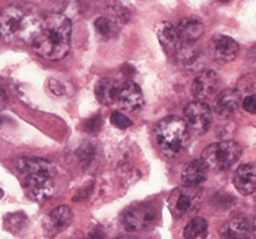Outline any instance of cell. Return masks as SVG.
<instances>
[{
	"instance_id": "6da1fadb",
	"label": "cell",
	"mask_w": 256,
	"mask_h": 239,
	"mask_svg": "<svg viewBox=\"0 0 256 239\" xmlns=\"http://www.w3.org/2000/svg\"><path fill=\"white\" fill-rule=\"evenodd\" d=\"M70 20L62 14H52L42 19L33 47L38 55L50 61L62 60L70 49Z\"/></svg>"
},
{
	"instance_id": "7a4b0ae2",
	"label": "cell",
	"mask_w": 256,
	"mask_h": 239,
	"mask_svg": "<svg viewBox=\"0 0 256 239\" xmlns=\"http://www.w3.org/2000/svg\"><path fill=\"white\" fill-rule=\"evenodd\" d=\"M41 23L36 12L11 5L0 14V38L10 43L33 42Z\"/></svg>"
},
{
	"instance_id": "3957f363",
	"label": "cell",
	"mask_w": 256,
	"mask_h": 239,
	"mask_svg": "<svg viewBox=\"0 0 256 239\" xmlns=\"http://www.w3.org/2000/svg\"><path fill=\"white\" fill-rule=\"evenodd\" d=\"M16 169L24 177V185L38 200H46L54 192L56 166L50 161L34 157H22L16 161Z\"/></svg>"
},
{
	"instance_id": "277c9868",
	"label": "cell",
	"mask_w": 256,
	"mask_h": 239,
	"mask_svg": "<svg viewBox=\"0 0 256 239\" xmlns=\"http://www.w3.org/2000/svg\"><path fill=\"white\" fill-rule=\"evenodd\" d=\"M154 137L160 152L168 158H175L186 149L188 130L182 118L167 116L158 123Z\"/></svg>"
},
{
	"instance_id": "5b68a950",
	"label": "cell",
	"mask_w": 256,
	"mask_h": 239,
	"mask_svg": "<svg viewBox=\"0 0 256 239\" xmlns=\"http://www.w3.org/2000/svg\"><path fill=\"white\" fill-rule=\"evenodd\" d=\"M242 156V147L233 141L212 143L200 154V161L206 169L221 172L230 168Z\"/></svg>"
},
{
	"instance_id": "8992f818",
	"label": "cell",
	"mask_w": 256,
	"mask_h": 239,
	"mask_svg": "<svg viewBox=\"0 0 256 239\" xmlns=\"http://www.w3.org/2000/svg\"><path fill=\"white\" fill-rule=\"evenodd\" d=\"M200 191L196 187H179L168 198V208L175 218L194 212L200 204Z\"/></svg>"
},
{
	"instance_id": "52a82bcc",
	"label": "cell",
	"mask_w": 256,
	"mask_h": 239,
	"mask_svg": "<svg viewBox=\"0 0 256 239\" xmlns=\"http://www.w3.org/2000/svg\"><path fill=\"white\" fill-rule=\"evenodd\" d=\"M213 119V112L208 103L200 100L190 101L184 108V123L188 133L202 135L209 130Z\"/></svg>"
},
{
	"instance_id": "ba28073f",
	"label": "cell",
	"mask_w": 256,
	"mask_h": 239,
	"mask_svg": "<svg viewBox=\"0 0 256 239\" xmlns=\"http://www.w3.org/2000/svg\"><path fill=\"white\" fill-rule=\"evenodd\" d=\"M156 210L152 204L140 203L130 207L122 216V225L128 231H145L156 221Z\"/></svg>"
},
{
	"instance_id": "9c48e42d",
	"label": "cell",
	"mask_w": 256,
	"mask_h": 239,
	"mask_svg": "<svg viewBox=\"0 0 256 239\" xmlns=\"http://www.w3.org/2000/svg\"><path fill=\"white\" fill-rule=\"evenodd\" d=\"M220 77L214 70H204L200 72L192 83V95L198 100L204 101L213 97L220 89Z\"/></svg>"
},
{
	"instance_id": "30bf717a",
	"label": "cell",
	"mask_w": 256,
	"mask_h": 239,
	"mask_svg": "<svg viewBox=\"0 0 256 239\" xmlns=\"http://www.w3.org/2000/svg\"><path fill=\"white\" fill-rule=\"evenodd\" d=\"M210 53L217 62L226 64L236 58L238 43L228 35H216L210 41Z\"/></svg>"
},
{
	"instance_id": "8fae6325",
	"label": "cell",
	"mask_w": 256,
	"mask_h": 239,
	"mask_svg": "<svg viewBox=\"0 0 256 239\" xmlns=\"http://www.w3.org/2000/svg\"><path fill=\"white\" fill-rule=\"evenodd\" d=\"M116 103L120 104L122 110L137 111L144 106V95L134 81L126 80L125 83L120 85Z\"/></svg>"
},
{
	"instance_id": "7c38bea8",
	"label": "cell",
	"mask_w": 256,
	"mask_h": 239,
	"mask_svg": "<svg viewBox=\"0 0 256 239\" xmlns=\"http://www.w3.org/2000/svg\"><path fill=\"white\" fill-rule=\"evenodd\" d=\"M70 222H72V211L70 210V207L58 206L45 218L44 227H45L46 234L53 237V235L66 230L70 225Z\"/></svg>"
},
{
	"instance_id": "4fadbf2b",
	"label": "cell",
	"mask_w": 256,
	"mask_h": 239,
	"mask_svg": "<svg viewBox=\"0 0 256 239\" xmlns=\"http://www.w3.org/2000/svg\"><path fill=\"white\" fill-rule=\"evenodd\" d=\"M242 104V93L238 89H225L220 93L214 101V111L217 115L229 118L238 112Z\"/></svg>"
},
{
	"instance_id": "5bb4252c",
	"label": "cell",
	"mask_w": 256,
	"mask_h": 239,
	"mask_svg": "<svg viewBox=\"0 0 256 239\" xmlns=\"http://www.w3.org/2000/svg\"><path fill=\"white\" fill-rule=\"evenodd\" d=\"M233 184L244 196L252 195L256 191V165L244 164L240 166L234 173Z\"/></svg>"
},
{
	"instance_id": "9a60e30c",
	"label": "cell",
	"mask_w": 256,
	"mask_h": 239,
	"mask_svg": "<svg viewBox=\"0 0 256 239\" xmlns=\"http://www.w3.org/2000/svg\"><path fill=\"white\" fill-rule=\"evenodd\" d=\"M176 60L186 69H196L202 64V51L196 43L182 42L175 51Z\"/></svg>"
},
{
	"instance_id": "2e32d148",
	"label": "cell",
	"mask_w": 256,
	"mask_h": 239,
	"mask_svg": "<svg viewBox=\"0 0 256 239\" xmlns=\"http://www.w3.org/2000/svg\"><path fill=\"white\" fill-rule=\"evenodd\" d=\"M178 34L182 42L187 43H196V39L205 31L204 23L196 18H184L182 19L176 26Z\"/></svg>"
},
{
	"instance_id": "e0dca14e",
	"label": "cell",
	"mask_w": 256,
	"mask_h": 239,
	"mask_svg": "<svg viewBox=\"0 0 256 239\" xmlns=\"http://www.w3.org/2000/svg\"><path fill=\"white\" fill-rule=\"evenodd\" d=\"M250 231V223L244 218H232L221 227L220 237L221 239H248Z\"/></svg>"
},
{
	"instance_id": "ac0fdd59",
	"label": "cell",
	"mask_w": 256,
	"mask_h": 239,
	"mask_svg": "<svg viewBox=\"0 0 256 239\" xmlns=\"http://www.w3.org/2000/svg\"><path fill=\"white\" fill-rule=\"evenodd\" d=\"M158 42L162 43V46L168 51V53H174L178 50L179 45L182 43L179 34H178L176 26H174L170 22H162L158 27Z\"/></svg>"
},
{
	"instance_id": "d6986e66",
	"label": "cell",
	"mask_w": 256,
	"mask_h": 239,
	"mask_svg": "<svg viewBox=\"0 0 256 239\" xmlns=\"http://www.w3.org/2000/svg\"><path fill=\"white\" fill-rule=\"evenodd\" d=\"M206 166L200 160L187 162L182 170V181L187 187H198L206 180Z\"/></svg>"
},
{
	"instance_id": "ffe728a7",
	"label": "cell",
	"mask_w": 256,
	"mask_h": 239,
	"mask_svg": "<svg viewBox=\"0 0 256 239\" xmlns=\"http://www.w3.org/2000/svg\"><path fill=\"white\" fill-rule=\"evenodd\" d=\"M120 85L121 84H118L112 78H102L95 87V96L102 104L110 106L116 101Z\"/></svg>"
},
{
	"instance_id": "44dd1931",
	"label": "cell",
	"mask_w": 256,
	"mask_h": 239,
	"mask_svg": "<svg viewBox=\"0 0 256 239\" xmlns=\"http://www.w3.org/2000/svg\"><path fill=\"white\" fill-rule=\"evenodd\" d=\"M208 234V222L204 218L191 219L183 230V237L186 239L204 238Z\"/></svg>"
},
{
	"instance_id": "7402d4cb",
	"label": "cell",
	"mask_w": 256,
	"mask_h": 239,
	"mask_svg": "<svg viewBox=\"0 0 256 239\" xmlns=\"http://www.w3.org/2000/svg\"><path fill=\"white\" fill-rule=\"evenodd\" d=\"M94 24H95L96 31L104 38L112 37L114 31H116V24H114V22H112V19L106 18V16H99Z\"/></svg>"
},
{
	"instance_id": "603a6c76",
	"label": "cell",
	"mask_w": 256,
	"mask_h": 239,
	"mask_svg": "<svg viewBox=\"0 0 256 239\" xmlns=\"http://www.w3.org/2000/svg\"><path fill=\"white\" fill-rule=\"evenodd\" d=\"M238 92H246L247 95H256V73H250L240 78Z\"/></svg>"
},
{
	"instance_id": "cb8c5ba5",
	"label": "cell",
	"mask_w": 256,
	"mask_h": 239,
	"mask_svg": "<svg viewBox=\"0 0 256 239\" xmlns=\"http://www.w3.org/2000/svg\"><path fill=\"white\" fill-rule=\"evenodd\" d=\"M110 122L120 129H128L132 126V120L122 112H112L110 116Z\"/></svg>"
},
{
	"instance_id": "d4e9b609",
	"label": "cell",
	"mask_w": 256,
	"mask_h": 239,
	"mask_svg": "<svg viewBox=\"0 0 256 239\" xmlns=\"http://www.w3.org/2000/svg\"><path fill=\"white\" fill-rule=\"evenodd\" d=\"M242 110L247 111L248 114L255 115L256 114V95H247V96L242 99Z\"/></svg>"
},
{
	"instance_id": "484cf974",
	"label": "cell",
	"mask_w": 256,
	"mask_h": 239,
	"mask_svg": "<svg viewBox=\"0 0 256 239\" xmlns=\"http://www.w3.org/2000/svg\"><path fill=\"white\" fill-rule=\"evenodd\" d=\"M100 126H102V118L99 115L92 116L91 119H88L86 122V126H84V129L86 131L90 134H95L98 133V130L100 129Z\"/></svg>"
},
{
	"instance_id": "4316f807",
	"label": "cell",
	"mask_w": 256,
	"mask_h": 239,
	"mask_svg": "<svg viewBox=\"0 0 256 239\" xmlns=\"http://www.w3.org/2000/svg\"><path fill=\"white\" fill-rule=\"evenodd\" d=\"M49 87H50L52 91L54 93H57V95H62V93H64V87H62L57 80H50V81H49Z\"/></svg>"
},
{
	"instance_id": "83f0119b",
	"label": "cell",
	"mask_w": 256,
	"mask_h": 239,
	"mask_svg": "<svg viewBox=\"0 0 256 239\" xmlns=\"http://www.w3.org/2000/svg\"><path fill=\"white\" fill-rule=\"evenodd\" d=\"M88 239H103V234L102 233H99V231H95Z\"/></svg>"
},
{
	"instance_id": "f1b7e54d",
	"label": "cell",
	"mask_w": 256,
	"mask_h": 239,
	"mask_svg": "<svg viewBox=\"0 0 256 239\" xmlns=\"http://www.w3.org/2000/svg\"><path fill=\"white\" fill-rule=\"evenodd\" d=\"M116 239H137V238L132 237V235H122V237H118V238H116Z\"/></svg>"
},
{
	"instance_id": "f546056e",
	"label": "cell",
	"mask_w": 256,
	"mask_h": 239,
	"mask_svg": "<svg viewBox=\"0 0 256 239\" xmlns=\"http://www.w3.org/2000/svg\"><path fill=\"white\" fill-rule=\"evenodd\" d=\"M252 230H254V235H255L256 238V216L255 219H254V227H252Z\"/></svg>"
}]
</instances>
